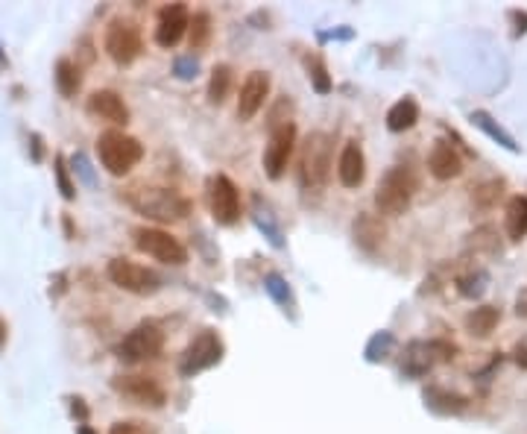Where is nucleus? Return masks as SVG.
<instances>
[{"label": "nucleus", "instance_id": "1", "mask_svg": "<svg viewBox=\"0 0 527 434\" xmlns=\"http://www.w3.org/2000/svg\"><path fill=\"white\" fill-rule=\"evenodd\" d=\"M127 203L144 217L162 220V224H176V220L188 217L190 203L173 191V188H155V185H136L127 191Z\"/></svg>", "mask_w": 527, "mask_h": 434}, {"label": "nucleus", "instance_id": "2", "mask_svg": "<svg viewBox=\"0 0 527 434\" xmlns=\"http://www.w3.org/2000/svg\"><path fill=\"white\" fill-rule=\"evenodd\" d=\"M97 155L111 176H127L144 159V147L138 138L127 136V132L109 129L97 138Z\"/></svg>", "mask_w": 527, "mask_h": 434}, {"label": "nucleus", "instance_id": "3", "mask_svg": "<svg viewBox=\"0 0 527 434\" xmlns=\"http://www.w3.org/2000/svg\"><path fill=\"white\" fill-rule=\"evenodd\" d=\"M413 191H417V176L405 164H392V168L381 176V182L375 188V206L384 215H405Z\"/></svg>", "mask_w": 527, "mask_h": 434}, {"label": "nucleus", "instance_id": "4", "mask_svg": "<svg viewBox=\"0 0 527 434\" xmlns=\"http://www.w3.org/2000/svg\"><path fill=\"white\" fill-rule=\"evenodd\" d=\"M299 176L302 185L317 191V188H325L331 176V138L325 132H311L305 147H302L299 155Z\"/></svg>", "mask_w": 527, "mask_h": 434}, {"label": "nucleus", "instance_id": "5", "mask_svg": "<svg viewBox=\"0 0 527 434\" xmlns=\"http://www.w3.org/2000/svg\"><path fill=\"white\" fill-rule=\"evenodd\" d=\"M457 347L448 341H413L408 343L405 355H401V373L410 378H422L431 373L436 361H454Z\"/></svg>", "mask_w": 527, "mask_h": 434}, {"label": "nucleus", "instance_id": "6", "mask_svg": "<svg viewBox=\"0 0 527 434\" xmlns=\"http://www.w3.org/2000/svg\"><path fill=\"white\" fill-rule=\"evenodd\" d=\"M162 350H164V332L155 326V323H141V326H136L120 341L118 359L127 364H141V361L155 359Z\"/></svg>", "mask_w": 527, "mask_h": 434}, {"label": "nucleus", "instance_id": "7", "mask_svg": "<svg viewBox=\"0 0 527 434\" xmlns=\"http://www.w3.org/2000/svg\"><path fill=\"white\" fill-rule=\"evenodd\" d=\"M109 279L115 282L118 288L129 294H138V297H147V294H155L162 288V276L150 270V267H141L129 259H111L109 261Z\"/></svg>", "mask_w": 527, "mask_h": 434}, {"label": "nucleus", "instance_id": "8", "mask_svg": "<svg viewBox=\"0 0 527 434\" xmlns=\"http://www.w3.org/2000/svg\"><path fill=\"white\" fill-rule=\"evenodd\" d=\"M220 359H223V341L217 338V332L206 329L185 347L182 359H179V373L197 376V373L208 370V367L220 364Z\"/></svg>", "mask_w": 527, "mask_h": 434}, {"label": "nucleus", "instance_id": "9", "mask_svg": "<svg viewBox=\"0 0 527 434\" xmlns=\"http://www.w3.org/2000/svg\"><path fill=\"white\" fill-rule=\"evenodd\" d=\"M103 44H106V53L111 57V62H118V65H132L144 50L141 30L132 24V21H123V18H115L106 27Z\"/></svg>", "mask_w": 527, "mask_h": 434}, {"label": "nucleus", "instance_id": "10", "mask_svg": "<svg viewBox=\"0 0 527 434\" xmlns=\"http://www.w3.org/2000/svg\"><path fill=\"white\" fill-rule=\"evenodd\" d=\"M136 247L141 252H147L150 259L162 261V264H185L188 261V250L173 238L171 232L164 229H153V226H141L136 229Z\"/></svg>", "mask_w": 527, "mask_h": 434}, {"label": "nucleus", "instance_id": "11", "mask_svg": "<svg viewBox=\"0 0 527 434\" xmlns=\"http://www.w3.org/2000/svg\"><path fill=\"white\" fill-rule=\"evenodd\" d=\"M208 206L217 224L232 226L241 217V191L226 173H217L208 180Z\"/></svg>", "mask_w": 527, "mask_h": 434}, {"label": "nucleus", "instance_id": "12", "mask_svg": "<svg viewBox=\"0 0 527 434\" xmlns=\"http://www.w3.org/2000/svg\"><path fill=\"white\" fill-rule=\"evenodd\" d=\"M294 144H296L294 120H290V124H282V127L270 129V141H267V150H264V171H267L270 180H282V176H285L290 153H294Z\"/></svg>", "mask_w": 527, "mask_h": 434}, {"label": "nucleus", "instance_id": "13", "mask_svg": "<svg viewBox=\"0 0 527 434\" xmlns=\"http://www.w3.org/2000/svg\"><path fill=\"white\" fill-rule=\"evenodd\" d=\"M111 387H115L123 399H129V403H136V405L162 408L167 403L164 387L150 376H118L115 382H111Z\"/></svg>", "mask_w": 527, "mask_h": 434}, {"label": "nucleus", "instance_id": "14", "mask_svg": "<svg viewBox=\"0 0 527 434\" xmlns=\"http://www.w3.org/2000/svg\"><path fill=\"white\" fill-rule=\"evenodd\" d=\"M267 97H270V74L267 71H250L246 74V80L241 85V94H238V118L243 120V124L261 112Z\"/></svg>", "mask_w": 527, "mask_h": 434}, {"label": "nucleus", "instance_id": "15", "mask_svg": "<svg viewBox=\"0 0 527 434\" xmlns=\"http://www.w3.org/2000/svg\"><path fill=\"white\" fill-rule=\"evenodd\" d=\"M190 27V13L185 4H167L159 9V27H155V41L162 48H176Z\"/></svg>", "mask_w": 527, "mask_h": 434}, {"label": "nucleus", "instance_id": "16", "mask_svg": "<svg viewBox=\"0 0 527 434\" xmlns=\"http://www.w3.org/2000/svg\"><path fill=\"white\" fill-rule=\"evenodd\" d=\"M85 112L97 120H109V124H118V127L129 120L127 103H123V97L118 92H111V88H103V92H94L92 97H88Z\"/></svg>", "mask_w": 527, "mask_h": 434}, {"label": "nucleus", "instance_id": "17", "mask_svg": "<svg viewBox=\"0 0 527 434\" xmlns=\"http://www.w3.org/2000/svg\"><path fill=\"white\" fill-rule=\"evenodd\" d=\"M428 171L440 182L454 180V176L463 173V159H460V153L448 141H436L434 150L428 153Z\"/></svg>", "mask_w": 527, "mask_h": 434}, {"label": "nucleus", "instance_id": "18", "mask_svg": "<svg viewBox=\"0 0 527 434\" xmlns=\"http://www.w3.org/2000/svg\"><path fill=\"white\" fill-rule=\"evenodd\" d=\"M338 176L346 188H357L364 182L366 176V159H364V150L357 141H349L340 153V162H338Z\"/></svg>", "mask_w": 527, "mask_h": 434}, {"label": "nucleus", "instance_id": "19", "mask_svg": "<svg viewBox=\"0 0 527 434\" xmlns=\"http://www.w3.org/2000/svg\"><path fill=\"white\" fill-rule=\"evenodd\" d=\"M352 232H355V244L366 252H378V247L384 244V235H387L384 224H381L375 215H361L355 220Z\"/></svg>", "mask_w": 527, "mask_h": 434}, {"label": "nucleus", "instance_id": "20", "mask_svg": "<svg viewBox=\"0 0 527 434\" xmlns=\"http://www.w3.org/2000/svg\"><path fill=\"white\" fill-rule=\"evenodd\" d=\"M425 405H428L434 414L448 417V414H463L469 408V399L445 391V387H428V391H425Z\"/></svg>", "mask_w": 527, "mask_h": 434}, {"label": "nucleus", "instance_id": "21", "mask_svg": "<svg viewBox=\"0 0 527 434\" xmlns=\"http://www.w3.org/2000/svg\"><path fill=\"white\" fill-rule=\"evenodd\" d=\"M504 229H507L510 241H522L527 235V197L515 194L507 199V211H504Z\"/></svg>", "mask_w": 527, "mask_h": 434}, {"label": "nucleus", "instance_id": "22", "mask_svg": "<svg viewBox=\"0 0 527 434\" xmlns=\"http://www.w3.org/2000/svg\"><path fill=\"white\" fill-rule=\"evenodd\" d=\"M466 332L475 338H489L492 332H496V326L501 323V311L496 306H480L475 311H469L466 314Z\"/></svg>", "mask_w": 527, "mask_h": 434}, {"label": "nucleus", "instance_id": "23", "mask_svg": "<svg viewBox=\"0 0 527 434\" xmlns=\"http://www.w3.org/2000/svg\"><path fill=\"white\" fill-rule=\"evenodd\" d=\"M419 120V103L413 97H401L399 103H392L387 112V129L390 132H405L410 127H417Z\"/></svg>", "mask_w": 527, "mask_h": 434}, {"label": "nucleus", "instance_id": "24", "mask_svg": "<svg viewBox=\"0 0 527 434\" xmlns=\"http://www.w3.org/2000/svg\"><path fill=\"white\" fill-rule=\"evenodd\" d=\"M83 85V74L80 65H74L71 59H59L56 62V88H59L62 97H74Z\"/></svg>", "mask_w": 527, "mask_h": 434}, {"label": "nucleus", "instance_id": "25", "mask_svg": "<svg viewBox=\"0 0 527 434\" xmlns=\"http://www.w3.org/2000/svg\"><path fill=\"white\" fill-rule=\"evenodd\" d=\"M472 124H475L478 129H484L492 141H498V144H501V147H507L510 153H519V144H515V138H513L510 132L504 129L501 124H496L489 112H480V109H478V112H472Z\"/></svg>", "mask_w": 527, "mask_h": 434}, {"label": "nucleus", "instance_id": "26", "mask_svg": "<svg viewBox=\"0 0 527 434\" xmlns=\"http://www.w3.org/2000/svg\"><path fill=\"white\" fill-rule=\"evenodd\" d=\"M229 92H232V68L229 65H217L208 80V100L215 106H220V103H226Z\"/></svg>", "mask_w": 527, "mask_h": 434}, {"label": "nucleus", "instance_id": "27", "mask_svg": "<svg viewBox=\"0 0 527 434\" xmlns=\"http://www.w3.org/2000/svg\"><path fill=\"white\" fill-rule=\"evenodd\" d=\"M487 285H489V273L487 270H472V273H466V276H460L457 279V291H460V297H466V299H478V297H484Z\"/></svg>", "mask_w": 527, "mask_h": 434}, {"label": "nucleus", "instance_id": "28", "mask_svg": "<svg viewBox=\"0 0 527 434\" xmlns=\"http://www.w3.org/2000/svg\"><path fill=\"white\" fill-rule=\"evenodd\" d=\"M501 194H504V180H489L484 185L472 188V203L478 208H492L501 199Z\"/></svg>", "mask_w": 527, "mask_h": 434}, {"label": "nucleus", "instance_id": "29", "mask_svg": "<svg viewBox=\"0 0 527 434\" xmlns=\"http://www.w3.org/2000/svg\"><path fill=\"white\" fill-rule=\"evenodd\" d=\"M190 50H203L208 39H211V15L208 13H197L190 18Z\"/></svg>", "mask_w": 527, "mask_h": 434}, {"label": "nucleus", "instance_id": "30", "mask_svg": "<svg viewBox=\"0 0 527 434\" xmlns=\"http://www.w3.org/2000/svg\"><path fill=\"white\" fill-rule=\"evenodd\" d=\"M305 65H308V76H311L313 88H317L320 94H329L331 92V76H329V71H325V62L320 57H308Z\"/></svg>", "mask_w": 527, "mask_h": 434}, {"label": "nucleus", "instance_id": "31", "mask_svg": "<svg viewBox=\"0 0 527 434\" xmlns=\"http://www.w3.org/2000/svg\"><path fill=\"white\" fill-rule=\"evenodd\" d=\"M392 347V335L390 332H381V335H375L373 341H369V347H366V359L369 361H384L387 359V352Z\"/></svg>", "mask_w": 527, "mask_h": 434}, {"label": "nucleus", "instance_id": "32", "mask_svg": "<svg viewBox=\"0 0 527 434\" xmlns=\"http://www.w3.org/2000/svg\"><path fill=\"white\" fill-rule=\"evenodd\" d=\"M56 180H59V191H62V197L65 199H74L76 197V188H74V182L68 180V168H65V159L62 155H56Z\"/></svg>", "mask_w": 527, "mask_h": 434}, {"label": "nucleus", "instance_id": "33", "mask_svg": "<svg viewBox=\"0 0 527 434\" xmlns=\"http://www.w3.org/2000/svg\"><path fill=\"white\" fill-rule=\"evenodd\" d=\"M109 434H155L147 422H138V420H120V422H115L111 426V431Z\"/></svg>", "mask_w": 527, "mask_h": 434}, {"label": "nucleus", "instance_id": "34", "mask_svg": "<svg viewBox=\"0 0 527 434\" xmlns=\"http://www.w3.org/2000/svg\"><path fill=\"white\" fill-rule=\"evenodd\" d=\"M267 291H270V294L278 299V303H282V306L290 299L287 285H285V279H282V276H278V273H270V276H267Z\"/></svg>", "mask_w": 527, "mask_h": 434}, {"label": "nucleus", "instance_id": "35", "mask_svg": "<svg viewBox=\"0 0 527 434\" xmlns=\"http://www.w3.org/2000/svg\"><path fill=\"white\" fill-rule=\"evenodd\" d=\"M510 18H513V24H515L513 36L515 39L524 36V32H527V13H519V9H515V13H510Z\"/></svg>", "mask_w": 527, "mask_h": 434}, {"label": "nucleus", "instance_id": "36", "mask_svg": "<svg viewBox=\"0 0 527 434\" xmlns=\"http://www.w3.org/2000/svg\"><path fill=\"white\" fill-rule=\"evenodd\" d=\"M176 71H179V76H197V62L194 59H179L176 62Z\"/></svg>", "mask_w": 527, "mask_h": 434}, {"label": "nucleus", "instance_id": "37", "mask_svg": "<svg viewBox=\"0 0 527 434\" xmlns=\"http://www.w3.org/2000/svg\"><path fill=\"white\" fill-rule=\"evenodd\" d=\"M513 361L522 367V370H527V341H522L519 347L513 350Z\"/></svg>", "mask_w": 527, "mask_h": 434}, {"label": "nucleus", "instance_id": "38", "mask_svg": "<svg viewBox=\"0 0 527 434\" xmlns=\"http://www.w3.org/2000/svg\"><path fill=\"white\" fill-rule=\"evenodd\" d=\"M515 314L527 317V288H522L519 297H515Z\"/></svg>", "mask_w": 527, "mask_h": 434}, {"label": "nucleus", "instance_id": "39", "mask_svg": "<svg viewBox=\"0 0 527 434\" xmlns=\"http://www.w3.org/2000/svg\"><path fill=\"white\" fill-rule=\"evenodd\" d=\"M74 414H80V417H85V414H88L85 405H80V399H74Z\"/></svg>", "mask_w": 527, "mask_h": 434}, {"label": "nucleus", "instance_id": "40", "mask_svg": "<svg viewBox=\"0 0 527 434\" xmlns=\"http://www.w3.org/2000/svg\"><path fill=\"white\" fill-rule=\"evenodd\" d=\"M4 343H6V323L0 320V350H4Z\"/></svg>", "mask_w": 527, "mask_h": 434}, {"label": "nucleus", "instance_id": "41", "mask_svg": "<svg viewBox=\"0 0 527 434\" xmlns=\"http://www.w3.org/2000/svg\"><path fill=\"white\" fill-rule=\"evenodd\" d=\"M76 434H97L92 426H80V429H76Z\"/></svg>", "mask_w": 527, "mask_h": 434}]
</instances>
